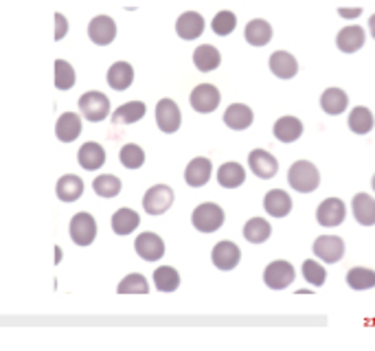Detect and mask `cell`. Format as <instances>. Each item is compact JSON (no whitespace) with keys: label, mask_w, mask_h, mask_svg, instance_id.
<instances>
[{"label":"cell","mask_w":375,"mask_h":351,"mask_svg":"<svg viewBox=\"0 0 375 351\" xmlns=\"http://www.w3.org/2000/svg\"><path fill=\"white\" fill-rule=\"evenodd\" d=\"M75 86V70L66 60L55 62V88L60 90H70Z\"/></svg>","instance_id":"60d3db41"},{"label":"cell","mask_w":375,"mask_h":351,"mask_svg":"<svg viewBox=\"0 0 375 351\" xmlns=\"http://www.w3.org/2000/svg\"><path fill=\"white\" fill-rule=\"evenodd\" d=\"M314 255L325 264H336L345 255V242L338 235H321L314 242Z\"/></svg>","instance_id":"9c48e42d"},{"label":"cell","mask_w":375,"mask_h":351,"mask_svg":"<svg viewBox=\"0 0 375 351\" xmlns=\"http://www.w3.org/2000/svg\"><path fill=\"white\" fill-rule=\"evenodd\" d=\"M297 277V270H294V266L283 262V259H279V262H272L270 266L264 270V281H266V286L268 288H272V290H286L292 281H294Z\"/></svg>","instance_id":"8992f818"},{"label":"cell","mask_w":375,"mask_h":351,"mask_svg":"<svg viewBox=\"0 0 375 351\" xmlns=\"http://www.w3.org/2000/svg\"><path fill=\"white\" fill-rule=\"evenodd\" d=\"M173 204V191L167 184H154L151 189H147V193L143 195V209L149 215H160L169 211Z\"/></svg>","instance_id":"5b68a950"},{"label":"cell","mask_w":375,"mask_h":351,"mask_svg":"<svg viewBox=\"0 0 375 351\" xmlns=\"http://www.w3.org/2000/svg\"><path fill=\"white\" fill-rule=\"evenodd\" d=\"M303 277H306V281L314 288H321L327 279V270L316 259H306L303 262Z\"/></svg>","instance_id":"b9f144b4"},{"label":"cell","mask_w":375,"mask_h":351,"mask_svg":"<svg viewBox=\"0 0 375 351\" xmlns=\"http://www.w3.org/2000/svg\"><path fill=\"white\" fill-rule=\"evenodd\" d=\"M351 211H354V217L362 226L375 224V200L369 193H358L351 202Z\"/></svg>","instance_id":"83f0119b"},{"label":"cell","mask_w":375,"mask_h":351,"mask_svg":"<svg viewBox=\"0 0 375 351\" xmlns=\"http://www.w3.org/2000/svg\"><path fill=\"white\" fill-rule=\"evenodd\" d=\"M365 42H367V31L360 25H347L336 35V46L343 53H356L365 46Z\"/></svg>","instance_id":"9a60e30c"},{"label":"cell","mask_w":375,"mask_h":351,"mask_svg":"<svg viewBox=\"0 0 375 351\" xmlns=\"http://www.w3.org/2000/svg\"><path fill=\"white\" fill-rule=\"evenodd\" d=\"M288 182L299 193H312L321 184V173L310 160H297L288 171Z\"/></svg>","instance_id":"6da1fadb"},{"label":"cell","mask_w":375,"mask_h":351,"mask_svg":"<svg viewBox=\"0 0 375 351\" xmlns=\"http://www.w3.org/2000/svg\"><path fill=\"white\" fill-rule=\"evenodd\" d=\"M143 116H145V103L143 101H127V103L116 108V112L112 114V123L130 125V123L140 121Z\"/></svg>","instance_id":"4dcf8cb0"},{"label":"cell","mask_w":375,"mask_h":351,"mask_svg":"<svg viewBox=\"0 0 375 351\" xmlns=\"http://www.w3.org/2000/svg\"><path fill=\"white\" fill-rule=\"evenodd\" d=\"M105 79H108L110 88L127 90L134 81V68H132V64H127V62H114L108 68V75H105Z\"/></svg>","instance_id":"7402d4cb"},{"label":"cell","mask_w":375,"mask_h":351,"mask_svg":"<svg viewBox=\"0 0 375 351\" xmlns=\"http://www.w3.org/2000/svg\"><path fill=\"white\" fill-rule=\"evenodd\" d=\"M81 119L75 112H64L55 123V134L62 143H73V140L81 134Z\"/></svg>","instance_id":"ffe728a7"},{"label":"cell","mask_w":375,"mask_h":351,"mask_svg":"<svg viewBox=\"0 0 375 351\" xmlns=\"http://www.w3.org/2000/svg\"><path fill=\"white\" fill-rule=\"evenodd\" d=\"M79 165L84 167L86 171H95L99 167H103L105 162V149L99 143H84L79 147V154H77Z\"/></svg>","instance_id":"d4e9b609"},{"label":"cell","mask_w":375,"mask_h":351,"mask_svg":"<svg viewBox=\"0 0 375 351\" xmlns=\"http://www.w3.org/2000/svg\"><path fill=\"white\" fill-rule=\"evenodd\" d=\"M55 193L62 202H75L81 198V193H84V180H81L79 176L66 173V176H62L60 180H57Z\"/></svg>","instance_id":"44dd1931"},{"label":"cell","mask_w":375,"mask_h":351,"mask_svg":"<svg viewBox=\"0 0 375 351\" xmlns=\"http://www.w3.org/2000/svg\"><path fill=\"white\" fill-rule=\"evenodd\" d=\"M88 38L97 46H108L116 38V22L110 16H97L88 25Z\"/></svg>","instance_id":"5bb4252c"},{"label":"cell","mask_w":375,"mask_h":351,"mask_svg":"<svg viewBox=\"0 0 375 351\" xmlns=\"http://www.w3.org/2000/svg\"><path fill=\"white\" fill-rule=\"evenodd\" d=\"M211 259H213L215 268H219V270H233L239 259H242V251L239 246L235 242H217L213 246V253H211Z\"/></svg>","instance_id":"8fae6325"},{"label":"cell","mask_w":375,"mask_h":351,"mask_svg":"<svg viewBox=\"0 0 375 351\" xmlns=\"http://www.w3.org/2000/svg\"><path fill=\"white\" fill-rule=\"evenodd\" d=\"M193 64L200 73H211L222 64V53L211 44H202L193 51Z\"/></svg>","instance_id":"4316f807"},{"label":"cell","mask_w":375,"mask_h":351,"mask_svg":"<svg viewBox=\"0 0 375 351\" xmlns=\"http://www.w3.org/2000/svg\"><path fill=\"white\" fill-rule=\"evenodd\" d=\"M371 184H373V189H375V176H373V180H371Z\"/></svg>","instance_id":"bcb514c9"},{"label":"cell","mask_w":375,"mask_h":351,"mask_svg":"<svg viewBox=\"0 0 375 351\" xmlns=\"http://www.w3.org/2000/svg\"><path fill=\"white\" fill-rule=\"evenodd\" d=\"M191 224L200 233H213L224 224V211L215 202H204L193 211Z\"/></svg>","instance_id":"7a4b0ae2"},{"label":"cell","mask_w":375,"mask_h":351,"mask_svg":"<svg viewBox=\"0 0 375 351\" xmlns=\"http://www.w3.org/2000/svg\"><path fill=\"white\" fill-rule=\"evenodd\" d=\"M154 284L160 292H173L180 286V275L171 266H160L154 270Z\"/></svg>","instance_id":"e575fe53"},{"label":"cell","mask_w":375,"mask_h":351,"mask_svg":"<svg viewBox=\"0 0 375 351\" xmlns=\"http://www.w3.org/2000/svg\"><path fill=\"white\" fill-rule=\"evenodd\" d=\"M248 165L255 176H259L261 180H270L279 171V160L270 154L268 149H253L248 154Z\"/></svg>","instance_id":"30bf717a"},{"label":"cell","mask_w":375,"mask_h":351,"mask_svg":"<svg viewBox=\"0 0 375 351\" xmlns=\"http://www.w3.org/2000/svg\"><path fill=\"white\" fill-rule=\"evenodd\" d=\"M206 22L204 18L197 14V11H184L175 20V33L180 35L182 40H195L204 33Z\"/></svg>","instance_id":"2e32d148"},{"label":"cell","mask_w":375,"mask_h":351,"mask_svg":"<svg viewBox=\"0 0 375 351\" xmlns=\"http://www.w3.org/2000/svg\"><path fill=\"white\" fill-rule=\"evenodd\" d=\"M362 14V7H338V16L347 18V20H354Z\"/></svg>","instance_id":"ee69618b"},{"label":"cell","mask_w":375,"mask_h":351,"mask_svg":"<svg viewBox=\"0 0 375 351\" xmlns=\"http://www.w3.org/2000/svg\"><path fill=\"white\" fill-rule=\"evenodd\" d=\"M119 295H147L149 292V286H147V279L138 273H132L127 275L121 284H119Z\"/></svg>","instance_id":"f35d334b"},{"label":"cell","mask_w":375,"mask_h":351,"mask_svg":"<svg viewBox=\"0 0 375 351\" xmlns=\"http://www.w3.org/2000/svg\"><path fill=\"white\" fill-rule=\"evenodd\" d=\"M264 209L272 217H286L292 211V198L283 189H272L264 198Z\"/></svg>","instance_id":"d6986e66"},{"label":"cell","mask_w":375,"mask_h":351,"mask_svg":"<svg viewBox=\"0 0 375 351\" xmlns=\"http://www.w3.org/2000/svg\"><path fill=\"white\" fill-rule=\"evenodd\" d=\"M138 222H140V217L136 211L123 206L112 215V231L116 235H130L134 228H138Z\"/></svg>","instance_id":"1f68e13d"},{"label":"cell","mask_w":375,"mask_h":351,"mask_svg":"<svg viewBox=\"0 0 375 351\" xmlns=\"http://www.w3.org/2000/svg\"><path fill=\"white\" fill-rule=\"evenodd\" d=\"M270 233H272V226L268 224V220H264V217H253L246 222V226H244V237L250 244H264L268 237H270Z\"/></svg>","instance_id":"836d02e7"},{"label":"cell","mask_w":375,"mask_h":351,"mask_svg":"<svg viewBox=\"0 0 375 351\" xmlns=\"http://www.w3.org/2000/svg\"><path fill=\"white\" fill-rule=\"evenodd\" d=\"M253 119H255L253 110L244 103H233L224 112V123L231 130H246V127L253 125Z\"/></svg>","instance_id":"603a6c76"},{"label":"cell","mask_w":375,"mask_h":351,"mask_svg":"<svg viewBox=\"0 0 375 351\" xmlns=\"http://www.w3.org/2000/svg\"><path fill=\"white\" fill-rule=\"evenodd\" d=\"M347 284L354 290H371L375 288V270H369V268H351L347 273Z\"/></svg>","instance_id":"8d00e7d4"},{"label":"cell","mask_w":375,"mask_h":351,"mask_svg":"<svg viewBox=\"0 0 375 351\" xmlns=\"http://www.w3.org/2000/svg\"><path fill=\"white\" fill-rule=\"evenodd\" d=\"M219 90L213 86V84H200V86H195L191 90V105H193V110L195 112H202V114H208V112H213L217 105H219Z\"/></svg>","instance_id":"ba28073f"},{"label":"cell","mask_w":375,"mask_h":351,"mask_svg":"<svg viewBox=\"0 0 375 351\" xmlns=\"http://www.w3.org/2000/svg\"><path fill=\"white\" fill-rule=\"evenodd\" d=\"M244 35H246V42H248V44L266 46L268 42L272 40V27H270V22H266L261 18H255V20L248 22V25H246Z\"/></svg>","instance_id":"cb8c5ba5"},{"label":"cell","mask_w":375,"mask_h":351,"mask_svg":"<svg viewBox=\"0 0 375 351\" xmlns=\"http://www.w3.org/2000/svg\"><path fill=\"white\" fill-rule=\"evenodd\" d=\"M70 240L77 246H90L97 237V222L90 213H77L70 220Z\"/></svg>","instance_id":"277c9868"},{"label":"cell","mask_w":375,"mask_h":351,"mask_svg":"<svg viewBox=\"0 0 375 351\" xmlns=\"http://www.w3.org/2000/svg\"><path fill=\"white\" fill-rule=\"evenodd\" d=\"M246 180V169L239 162H224L217 169V182L224 187V189H237Z\"/></svg>","instance_id":"f546056e"},{"label":"cell","mask_w":375,"mask_h":351,"mask_svg":"<svg viewBox=\"0 0 375 351\" xmlns=\"http://www.w3.org/2000/svg\"><path fill=\"white\" fill-rule=\"evenodd\" d=\"M92 189H95V193L101 198H116L121 193V180L112 173H103V176H97L95 178Z\"/></svg>","instance_id":"d590c367"},{"label":"cell","mask_w":375,"mask_h":351,"mask_svg":"<svg viewBox=\"0 0 375 351\" xmlns=\"http://www.w3.org/2000/svg\"><path fill=\"white\" fill-rule=\"evenodd\" d=\"M66 33H68V20H66L64 14H60V11H57V14H55V42L64 40Z\"/></svg>","instance_id":"7bdbcfd3"},{"label":"cell","mask_w":375,"mask_h":351,"mask_svg":"<svg viewBox=\"0 0 375 351\" xmlns=\"http://www.w3.org/2000/svg\"><path fill=\"white\" fill-rule=\"evenodd\" d=\"M119 158L123 162V167L138 169V167H143V162H145V151H143V147H138L134 143H127V145L121 147Z\"/></svg>","instance_id":"ab89813d"},{"label":"cell","mask_w":375,"mask_h":351,"mask_svg":"<svg viewBox=\"0 0 375 351\" xmlns=\"http://www.w3.org/2000/svg\"><path fill=\"white\" fill-rule=\"evenodd\" d=\"M349 127H351V132H356V134H369L373 130V125H375V119H373V114L369 108H365V105H356L354 110L349 112Z\"/></svg>","instance_id":"d6a6232c"},{"label":"cell","mask_w":375,"mask_h":351,"mask_svg":"<svg viewBox=\"0 0 375 351\" xmlns=\"http://www.w3.org/2000/svg\"><path fill=\"white\" fill-rule=\"evenodd\" d=\"M134 248L140 259L158 262V259H162V255H165V242H162L156 233H140L134 242Z\"/></svg>","instance_id":"7c38bea8"},{"label":"cell","mask_w":375,"mask_h":351,"mask_svg":"<svg viewBox=\"0 0 375 351\" xmlns=\"http://www.w3.org/2000/svg\"><path fill=\"white\" fill-rule=\"evenodd\" d=\"M347 217V206L341 198H327L319 204L316 211V220H319L321 226H338L343 224Z\"/></svg>","instance_id":"52a82bcc"},{"label":"cell","mask_w":375,"mask_h":351,"mask_svg":"<svg viewBox=\"0 0 375 351\" xmlns=\"http://www.w3.org/2000/svg\"><path fill=\"white\" fill-rule=\"evenodd\" d=\"M156 123L165 134H173L182 123L180 108L171 99H160L156 105Z\"/></svg>","instance_id":"4fadbf2b"},{"label":"cell","mask_w":375,"mask_h":351,"mask_svg":"<svg viewBox=\"0 0 375 351\" xmlns=\"http://www.w3.org/2000/svg\"><path fill=\"white\" fill-rule=\"evenodd\" d=\"M369 31H371V38L375 40V14L369 18Z\"/></svg>","instance_id":"f6af8a7d"},{"label":"cell","mask_w":375,"mask_h":351,"mask_svg":"<svg viewBox=\"0 0 375 351\" xmlns=\"http://www.w3.org/2000/svg\"><path fill=\"white\" fill-rule=\"evenodd\" d=\"M235 27H237V16L233 14V11H217L215 14V18L211 20V29H213V33L215 35H231L233 31H235Z\"/></svg>","instance_id":"74e56055"},{"label":"cell","mask_w":375,"mask_h":351,"mask_svg":"<svg viewBox=\"0 0 375 351\" xmlns=\"http://www.w3.org/2000/svg\"><path fill=\"white\" fill-rule=\"evenodd\" d=\"M79 110L84 114V119L88 121H103L105 116L110 114V99L103 95V92H86V95H81L79 99Z\"/></svg>","instance_id":"3957f363"},{"label":"cell","mask_w":375,"mask_h":351,"mask_svg":"<svg viewBox=\"0 0 375 351\" xmlns=\"http://www.w3.org/2000/svg\"><path fill=\"white\" fill-rule=\"evenodd\" d=\"M272 132L281 143H294V140H299L303 134V123L297 119V116H281V119L275 123Z\"/></svg>","instance_id":"484cf974"},{"label":"cell","mask_w":375,"mask_h":351,"mask_svg":"<svg viewBox=\"0 0 375 351\" xmlns=\"http://www.w3.org/2000/svg\"><path fill=\"white\" fill-rule=\"evenodd\" d=\"M270 70L279 77V79H292V77H297L299 73V62H297V57L288 53V51H277L270 55Z\"/></svg>","instance_id":"ac0fdd59"},{"label":"cell","mask_w":375,"mask_h":351,"mask_svg":"<svg viewBox=\"0 0 375 351\" xmlns=\"http://www.w3.org/2000/svg\"><path fill=\"white\" fill-rule=\"evenodd\" d=\"M213 176V162L208 158H193L184 169V180L189 187H204Z\"/></svg>","instance_id":"e0dca14e"},{"label":"cell","mask_w":375,"mask_h":351,"mask_svg":"<svg viewBox=\"0 0 375 351\" xmlns=\"http://www.w3.org/2000/svg\"><path fill=\"white\" fill-rule=\"evenodd\" d=\"M347 105H349V97H347V92L343 88H327L321 95L323 112L332 114V116L343 114L347 110Z\"/></svg>","instance_id":"f1b7e54d"}]
</instances>
